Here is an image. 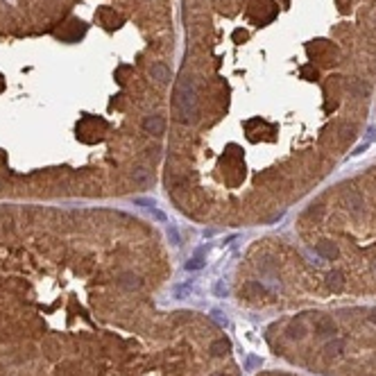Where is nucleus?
I'll use <instances>...</instances> for the list:
<instances>
[{"instance_id":"obj_2","label":"nucleus","mask_w":376,"mask_h":376,"mask_svg":"<svg viewBox=\"0 0 376 376\" xmlns=\"http://www.w3.org/2000/svg\"><path fill=\"white\" fill-rule=\"evenodd\" d=\"M147 2L98 0L86 16V0H0V202H100L154 188L168 93L79 77V64L100 57L61 59Z\"/></svg>"},{"instance_id":"obj_1","label":"nucleus","mask_w":376,"mask_h":376,"mask_svg":"<svg viewBox=\"0 0 376 376\" xmlns=\"http://www.w3.org/2000/svg\"><path fill=\"white\" fill-rule=\"evenodd\" d=\"M170 279L134 213L0 202V376H238L222 326L168 306Z\"/></svg>"}]
</instances>
